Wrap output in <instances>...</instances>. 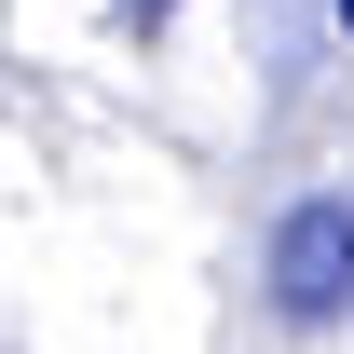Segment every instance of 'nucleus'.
I'll return each instance as SVG.
<instances>
[{"instance_id":"nucleus-3","label":"nucleus","mask_w":354,"mask_h":354,"mask_svg":"<svg viewBox=\"0 0 354 354\" xmlns=\"http://www.w3.org/2000/svg\"><path fill=\"white\" fill-rule=\"evenodd\" d=\"M327 14H341V28H354V0H327Z\"/></svg>"},{"instance_id":"nucleus-2","label":"nucleus","mask_w":354,"mask_h":354,"mask_svg":"<svg viewBox=\"0 0 354 354\" xmlns=\"http://www.w3.org/2000/svg\"><path fill=\"white\" fill-rule=\"evenodd\" d=\"M123 14H136V28H164V0H123Z\"/></svg>"},{"instance_id":"nucleus-1","label":"nucleus","mask_w":354,"mask_h":354,"mask_svg":"<svg viewBox=\"0 0 354 354\" xmlns=\"http://www.w3.org/2000/svg\"><path fill=\"white\" fill-rule=\"evenodd\" d=\"M259 286H272V327H341L354 313V191H300L272 218Z\"/></svg>"}]
</instances>
